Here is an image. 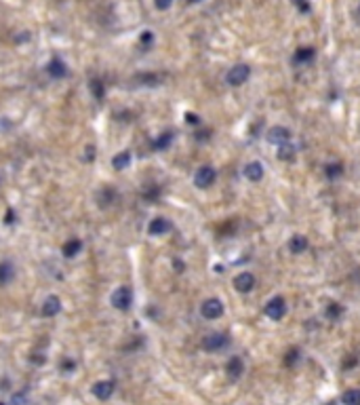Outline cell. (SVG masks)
Masks as SVG:
<instances>
[{
	"label": "cell",
	"instance_id": "obj_1",
	"mask_svg": "<svg viewBox=\"0 0 360 405\" xmlns=\"http://www.w3.org/2000/svg\"><path fill=\"white\" fill-rule=\"evenodd\" d=\"M110 302H112V306L116 308V310H123V312L131 310V306H133V289L129 285H123V287L114 289Z\"/></svg>",
	"mask_w": 360,
	"mask_h": 405
},
{
	"label": "cell",
	"instance_id": "obj_2",
	"mask_svg": "<svg viewBox=\"0 0 360 405\" xmlns=\"http://www.w3.org/2000/svg\"><path fill=\"white\" fill-rule=\"evenodd\" d=\"M215 179H217V171L211 165H203L196 173H194V186L200 188V190L211 188V186L215 184Z\"/></svg>",
	"mask_w": 360,
	"mask_h": 405
},
{
	"label": "cell",
	"instance_id": "obj_3",
	"mask_svg": "<svg viewBox=\"0 0 360 405\" xmlns=\"http://www.w3.org/2000/svg\"><path fill=\"white\" fill-rule=\"evenodd\" d=\"M200 314H203L204 319H209V321H215L223 314V302L219 298H209L204 300L203 304H200Z\"/></svg>",
	"mask_w": 360,
	"mask_h": 405
},
{
	"label": "cell",
	"instance_id": "obj_4",
	"mask_svg": "<svg viewBox=\"0 0 360 405\" xmlns=\"http://www.w3.org/2000/svg\"><path fill=\"white\" fill-rule=\"evenodd\" d=\"M249 76H251V68H249L247 64H238L234 68H230L225 81H228V84H232V87H240V84H245L249 81Z\"/></svg>",
	"mask_w": 360,
	"mask_h": 405
},
{
	"label": "cell",
	"instance_id": "obj_5",
	"mask_svg": "<svg viewBox=\"0 0 360 405\" xmlns=\"http://www.w3.org/2000/svg\"><path fill=\"white\" fill-rule=\"evenodd\" d=\"M264 312H266V317L272 319V321H280V319H284V314H286V302H284V298H280V295H278V298H272L266 304Z\"/></svg>",
	"mask_w": 360,
	"mask_h": 405
},
{
	"label": "cell",
	"instance_id": "obj_6",
	"mask_svg": "<svg viewBox=\"0 0 360 405\" xmlns=\"http://www.w3.org/2000/svg\"><path fill=\"white\" fill-rule=\"evenodd\" d=\"M225 344H228V334H221V331H213V334L203 338V348L206 353H217Z\"/></svg>",
	"mask_w": 360,
	"mask_h": 405
},
{
	"label": "cell",
	"instance_id": "obj_7",
	"mask_svg": "<svg viewBox=\"0 0 360 405\" xmlns=\"http://www.w3.org/2000/svg\"><path fill=\"white\" fill-rule=\"evenodd\" d=\"M47 74L55 78V81H62V78L68 76V65H65L62 57H53L51 62L47 64Z\"/></svg>",
	"mask_w": 360,
	"mask_h": 405
},
{
	"label": "cell",
	"instance_id": "obj_8",
	"mask_svg": "<svg viewBox=\"0 0 360 405\" xmlns=\"http://www.w3.org/2000/svg\"><path fill=\"white\" fill-rule=\"evenodd\" d=\"M114 389H116L114 380H101V382L93 384V395L99 399V401H108V399L114 395Z\"/></svg>",
	"mask_w": 360,
	"mask_h": 405
},
{
	"label": "cell",
	"instance_id": "obj_9",
	"mask_svg": "<svg viewBox=\"0 0 360 405\" xmlns=\"http://www.w3.org/2000/svg\"><path fill=\"white\" fill-rule=\"evenodd\" d=\"M171 230V222L167 217H154L150 224H148V234L150 237H162V234H167Z\"/></svg>",
	"mask_w": 360,
	"mask_h": 405
},
{
	"label": "cell",
	"instance_id": "obj_10",
	"mask_svg": "<svg viewBox=\"0 0 360 405\" xmlns=\"http://www.w3.org/2000/svg\"><path fill=\"white\" fill-rule=\"evenodd\" d=\"M62 312V300L57 298V295H48V298L42 302V308H40V314L42 317H57V314Z\"/></svg>",
	"mask_w": 360,
	"mask_h": 405
},
{
	"label": "cell",
	"instance_id": "obj_11",
	"mask_svg": "<svg viewBox=\"0 0 360 405\" xmlns=\"http://www.w3.org/2000/svg\"><path fill=\"white\" fill-rule=\"evenodd\" d=\"M116 201H118V192H116L114 188H110V186H103V188L97 192V205H99L101 209L112 207Z\"/></svg>",
	"mask_w": 360,
	"mask_h": 405
},
{
	"label": "cell",
	"instance_id": "obj_12",
	"mask_svg": "<svg viewBox=\"0 0 360 405\" xmlns=\"http://www.w3.org/2000/svg\"><path fill=\"white\" fill-rule=\"evenodd\" d=\"M234 287H236V292H240V293H249L251 289L255 287V276L253 273H240V275H236L234 276Z\"/></svg>",
	"mask_w": 360,
	"mask_h": 405
},
{
	"label": "cell",
	"instance_id": "obj_13",
	"mask_svg": "<svg viewBox=\"0 0 360 405\" xmlns=\"http://www.w3.org/2000/svg\"><path fill=\"white\" fill-rule=\"evenodd\" d=\"M291 140V131L286 129V127H272L270 131H267V142L274 144V146H282Z\"/></svg>",
	"mask_w": 360,
	"mask_h": 405
},
{
	"label": "cell",
	"instance_id": "obj_14",
	"mask_svg": "<svg viewBox=\"0 0 360 405\" xmlns=\"http://www.w3.org/2000/svg\"><path fill=\"white\" fill-rule=\"evenodd\" d=\"M242 173H245V178L249 179V182H261L266 171H264V165H261L259 161H251V162H247V165H245Z\"/></svg>",
	"mask_w": 360,
	"mask_h": 405
},
{
	"label": "cell",
	"instance_id": "obj_15",
	"mask_svg": "<svg viewBox=\"0 0 360 405\" xmlns=\"http://www.w3.org/2000/svg\"><path fill=\"white\" fill-rule=\"evenodd\" d=\"M242 372H245V363H242L240 356H232V359H228V363H225V373H228L232 380H238L242 376Z\"/></svg>",
	"mask_w": 360,
	"mask_h": 405
},
{
	"label": "cell",
	"instance_id": "obj_16",
	"mask_svg": "<svg viewBox=\"0 0 360 405\" xmlns=\"http://www.w3.org/2000/svg\"><path fill=\"white\" fill-rule=\"evenodd\" d=\"M173 137H175L173 131H162L160 135H158L156 140L152 142V150H156V152H162V150H167L171 144H173Z\"/></svg>",
	"mask_w": 360,
	"mask_h": 405
},
{
	"label": "cell",
	"instance_id": "obj_17",
	"mask_svg": "<svg viewBox=\"0 0 360 405\" xmlns=\"http://www.w3.org/2000/svg\"><path fill=\"white\" fill-rule=\"evenodd\" d=\"M82 241L80 239H70V241H65L63 247H62V251H63V256L65 258H76L78 253L82 251Z\"/></svg>",
	"mask_w": 360,
	"mask_h": 405
},
{
	"label": "cell",
	"instance_id": "obj_18",
	"mask_svg": "<svg viewBox=\"0 0 360 405\" xmlns=\"http://www.w3.org/2000/svg\"><path fill=\"white\" fill-rule=\"evenodd\" d=\"M15 279V266L11 262H0V287L9 285Z\"/></svg>",
	"mask_w": 360,
	"mask_h": 405
},
{
	"label": "cell",
	"instance_id": "obj_19",
	"mask_svg": "<svg viewBox=\"0 0 360 405\" xmlns=\"http://www.w3.org/2000/svg\"><path fill=\"white\" fill-rule=\"evenodd\" d=\"M131 161H133L131 152H129V150H123V152H118V154H116L114 159H112V167L118 169V171H125V169L131 165Z\"/></svg>",
	"mask_w": 360,
	"mask_h": 405
},
{
	"label": "cell",
	"instance_id": "obj_20",
	"mask_svg": "<svg viewBox=\"0 0 360 405\" xmlns=\"http://www.w3.org/2000/svg\"><path fill=\"white\" fill-rule=\"evenodd\" d=\"M316 55V51L312 49V47H301V49H297L295 51V55H293V62L295 64H308V62H312Z\"/></svg>",
	"mask_w": 360,
	"mask_h": 405
},
{
	"label": "cell",
	"instance_id": "obj_21",
	"mask_svg": "<svg viewBox=\"0 0 360 405\" xmlns=\"http://www.w3.org/2000/svg\"><path fill=\"white\" fill-rule=\"evenodd\" d=\"M89 89H91V93H93V97L97 101H103V97H106V84H103L101 78H91Z\"/></svg>",
	"mask_w": 360,
	"mask_h": 405
},
{
	"label": "cell",
	"instance_id": "obj_22",
	"mask_svg": "<svg viewBox=\"0 0 360 405\" xmlns=\"http://www.w3.org/2000/svg\"><path fill=\"white\" fill-rule=\"evenodd\" d=\"M289 249H291V253H303L308 249V239L303 237V234H295V237H291Z\"/></svg>",
	"mask_w": 360,
	"mask_h": 405
},
{
	"label": "cell",
	"instance_id": "obj_23",
	"mask_svg": "<svg viewBox=\"0 0 360 405\" xmlns=\"http://www.w3.org/2000/svg\"><path fill=\"white\" fill-rule=\"evenodd\" d=\"M295 154H297V150H295V146H291L289 142L282 144V146H278V152H276L278 159H280V161H284V162L295 161Z\"/></svg>",
	"mask_w": 360,
	"mask_h": 405
},
{
	"label": "cell",
	"instance_id": "obj_24",
	"mask_svg": "<svg viewBox=\"0 0 360 405\" xmlns=\"http://www.w3.org/2000/svg\"><path fill=\"white\" fill-rule=\"evenodd\" d=\"M341 403L344 405H360V390L358 389H350L341 395Z\"/></svg>",
	"mask_w": 360,
	"mask_h": 405
},
{
	"label": "cell",
	"instance_id": "obj_25",
	"mask_svg": "<svg viewBox=\"0 0 360 405\" xmlns=\"http://www.w3.org/2000/svg\"><path fill=\"white\" fill-rule=\"evenodd\" d=\"M11 405H32V401H30V395H28V390L23 389L19 392H15L13 397H11Z\"/></svg>",
	"mask_w": 360,
	"mask_h": 405
},
{
	"label": "cell",
	"instance_id": "obj_26",
	"mask_svg": "<svg viewBox=\"0 0 360 405\" xmlns=\"http://www.w3.org/2000/svg\"><path fill=\"white\" fill-rule=\"evenodd\" d=\"M325 173H327L329 179H335V178H339V175L344 173V165H341V162H331V165L325 167Z\"/></svg>",
	"mask_w": 360,
	"mask_h": 405
},
{
	"label": "cell",
	"instance_id": "obj_27",
	"mask_svg": "<svg viewBox=\"0 0 360 405\" xmlns=\"http://www.w3.org/2000/svg\"><path fill=\"white\" fill-rule=\"evenodd\" d=\"M139 45H141V49H150L152 45H154V32H150V30H145L139 36Z\"/></svg>",
	"mask_w": 360,
	"mask_h": 405
},
{
	"label": "cell",
	"instance_id": "obj_28",
	"mask_svg": "<svg viewBox=\"0 0 360 405\" xmlns=\"http://www.w3.org/2000/svg\"><path fill=\"white\" fill-rule=\"evenodd\" d=\"M137 78L145 84V87H156V84H160V76L158 74H139Z\"/></svg>",
	"mask_w": 360,
	"mask_h": 405
},
{
	"label": "cell",
	"instance_id": "obj_29",
	"mask_svg": "<svg viewBox=\"0 0 360 405\" xmlns=\"http://www.w3.org/2000/svg\"><path fill=\"white\" fill-rule=\"evenodd\" d=\"M341 312H344V308H341L337 302H331V304L327 306V317H329V319H339Z\"/></svg>",
	"mask_w": 360,
	"mask_h": 405
},
{
	"label": "cell",
	"instance_id": "obj_30",
	"mask_svg": "<svg viewBox=\"0 0 360 405\" xmlns=\"http://www.w3.org/2000/svg\"><path fill=\"white\" fill-rule=\"evenodd\" d=\"M59 370H62L63 373L74 372L76 370V361L74 359H62V363H59Z\"/></svg>",
	"mask_w": 360,
	"mask_h": 405
},
{
	"label": "cell",
	"instance_id": "obj_31",
	"mask_svg": "<svg viewBox=\"0 0 360 405\" xmlns=\"http://www.w3.org/2000/svg\"><path fill=\"white\" fill-rule=\"evenodd\" d=\"M143 196H145V201H156V198L160 196V188H158V186H154V188H150Z\"/></svg>",
	"mask_w": 360,
	"mask_h": 405
},
{
	"label": "cell",
	"instance_id": "obj_32",
	"mask_svg": "<svg viewBox=\"0 0 360 405\" xmlns=\"http://www.w3.org/2000/svg\"><path fill=\"white\" fill-rule=\"evenodd\" d=\"M154 4H156L158 11H169L171 4H173V0H154Z\"/></svg>",
	"mask_w": 360,
	"mask_h": 405
},
{
	"label": "cell",
	"instance_id": "obj_33",
	"mask_svg": "<svg viewBox=\"0 0 360 405\" xmlns=\"http://www.w3.org/2000/svg\"><path fill=\"white\" fill-rule=\"evenodd\" d=\"M186 123L188 125H200V116L194 112H186Z\"/></svg>",
	"mask_w": 360,
	"mask_h": 405
},
{
	"label": "cell",
	"instance_id": "obj_34",
	"mask_svg": "<svg viewBox=\"0 0 360 405\" xmlns=\"http://www.w3.org/2000/svg\"><path fill=\"white\" fill-rule=\"evenodd\" d=\"M295 4L299 7V11H301V13H308V11L312 9V7H310V2H308V0H295Z\"/></svg>",
	"mask_w": 360,
	"mask_h": 405
},
{
	"label": "cell",
	"instance_id": "obj_35",
	"mask_svg": "<svg viewBox=\"0 0 360 405\" xmlns=\"http://www.w3.org/2000/svg\"><path fill=\"white\" fill-rule=\"evenodd\" d=\"M15 222V211L7 209V215H4V224H13Z\"/></svg>",
	"mask_w": 360,
	"mask_h": 405
},
{
	"label": "cell",
	"instance_id": "obj_36",
	"mask_svg": "<svg viewBox=\"0 0 360 405\" xmlns=\"http://www.w3.org/2000/svg\"><path fill=\"white\" fill-rule=\"evenodd\" d=\"M175 268H177V273H184V264H181L179 259H175Z\"/></svg>",
	"mask_w": 360,
	"mask_h": 405
},
{
	"label": "cell",
	"instance_id": "obj_37",
	"mask_svg": "<svg viewBox=\"0 0 360 405\" xmlns=\"http://www.w3.org/2000/svg\"><path fill=\"white\" fill-rule=\"evenodd\" d=\"M198 2H203V0H188V4H198Z\"/></svg>",
	"mask_w": 360,
	"mask_h": 405
},
{
	"label": "cell",
	"instance_id": "obj_38",
	"mask_svg": "<svg viewBox=\"0 0 360 405\" xmlns=\"http://www.w3.org/2000/svg\"><path fill=\"white\" fill-rule=\"evenodd\" d=\"M0 405H7V403H2V401H0Z\"/></svg>",
	"mask_w": 360,
	"mask_h": 405
}]
</instances>
